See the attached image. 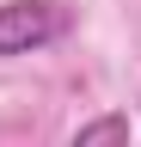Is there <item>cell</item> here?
Returning <instances> with one entry per match:
<instances>
[{
    "instance_id": "cell-1",
    "label": "cell",
    "mask_w": 141,
    "mask_h": 147,
    "mask_svg": "<svg viewBox=\"0 0 141 147\" xmlns=\"http://www.w3.org/2000/svg\"><path fill=\"white\" fill-rule=\"evenodd\" d=\"M61 31H67V6L61 0H6L0 6V61L49 49Z\"/></svg>"
},
{
    "instance_id": "cell-2",
    "label": "cell",
    "mask_w": 141,
    "mask_h": 147,
    "mask_svg": "<svg viewBox=\"0 0 141 147\" xmlns=\"http://www.w3.org/2000/svg\"><path fill=\"white\" fill-rule=\"evenodd\" d=\"M67 147H129V117H123V110H104V117L80 123Z\"/></svg>"
}]
</instances>
